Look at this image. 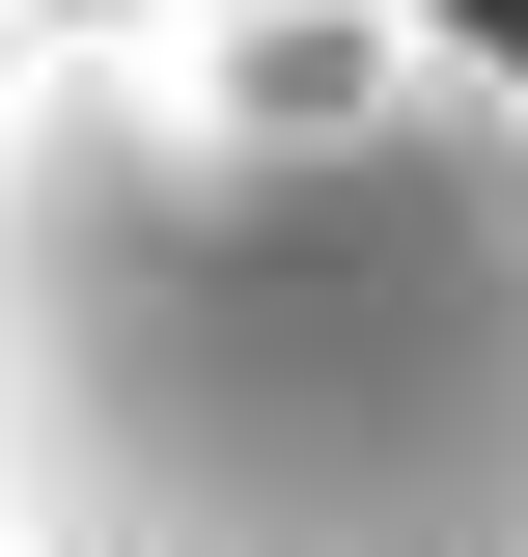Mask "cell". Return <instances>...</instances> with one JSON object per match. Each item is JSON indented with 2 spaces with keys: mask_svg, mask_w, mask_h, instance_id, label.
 Masks as SVG:
<instances>
[{
  "mask_svg": "<svg viewBox=\"0 0 528 557\" xmlns=\"http://www.w3.org/2000/svg\"><path fill=\"white\" fill-rule=\"evenodd\" d=\"M501 28H528V0H501Z\"/></svg>",
  "mask_w": 528,
  "mask_h": 557,
  "instance_id": "2",
  "label": "cell"
},
{
  "mask_svg": "<svg viewBox=\"0 0 528 557\" xmlns=\"http://www.w3.org/2000/svg\"><path fill=\"white\" fill-rule=\"evenodd\" d=\"M0 557H528L501 0H0Z\"/></svg>",
  "mask_w": 528,
  "mask_h": 557,
  "instance_id": "1",
  "label": "cell"
}]
</instances>
